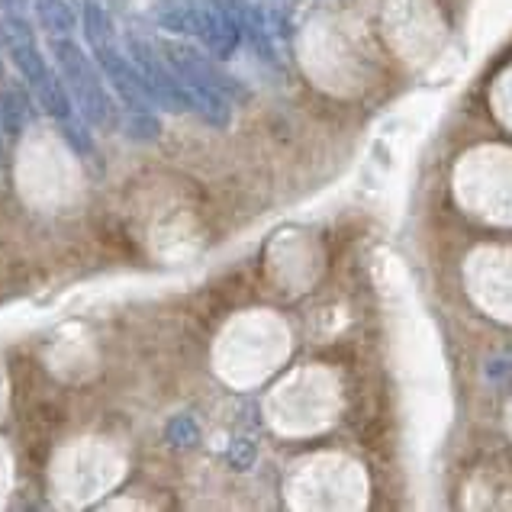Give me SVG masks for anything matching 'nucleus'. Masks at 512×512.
<instances>
[{"label":"nucleus","instance_id":"obj_2","mask_svg":"<svg viewBox=\"0 0 512 512\" xmlns=\"http://www.w3.org/2000/svg\"><path fill=\"white\" fill-rule=\"evenodd\" d=\"M81 26L94 62L100 65L110 91L120 97V104L126 110V133L133 139H155L158 136L155 100L149 94V87H145V78L139 75L133 55H129V49L123 52L120 39H116V26L107 7L100 0H81Z\"/></svg>","mask_w":512,"mask_h":512},{"label":"nucleus","instance_id":"obj_8","mask_svg":"<svg viewBox=\"0 0 512 512\" xmlns=\"http://www.w3.org/2000/svg\"><path fill=\"white\" fill-rule=\"evenodd\" d=\"M165 438L174 448H194L200 442V429L190 416H174L165 429Z\"/></svg>","mask_w":512,"mask_h":512},{"label":"nucleus","instance_id":"obj_4","mask_svg":"<svg viewBox=\"0 0 512 512\" xmlns=\"http://www.w3.org/2000/svg\"><path fill=\"white\" fill-rule=\"evenodd\" d=\"M152 17L174 36L197 39L203 52L216 55L219 62L236 55V49L245 42L239 20L219 0H158Z\"/></svg>","mask_w":512,"mask_h":512},{"label":"nucleus","instance_id":"obj_9","mask_svg":"<svg viewBox=\"0 0 512 512\" xmlns=\"http://www.w3.org/2000/svg\"><path fill=\"white\" fill-rule=\"evenodd\" d=\"M229 458H232V464L239 467V471H245V467L252 464L255 451H252V445H248V442H236V445L229 448Z\"/></svg>","mask_w":512,"mask_h":512},{"label":"nucleus","instance_id":"obj_3","mask_svg":"<svg viewBox=\"0 0 512 512\" xmlns=\"http://www.w3.org/2000/svg\"><path fill=\"white\" fill-rule=\"evenodd\" d=\"M46 36L58 75H62L71 100H75L78 113L84 116V123L94 129H113L116 120H120V110H116V100L107 87L104 71L94 62V55H87L75 42V29H62V33H46Z\"/></svg>","mask_w":512,"mask_h":512},{"label":"nucleus","instance_id":"obj_7","mask_svg":"<svg viewBox=\"0 0 512 512\" xmlns=\"http://www.w3.org/2000/svg\"><path fill=\"white\" fill-rule=\"evenodd\" d=\"M39 26L46 33H62V29H75V10L68 0H33Z\"/></svg>","mask_w":512,"mask_h":512},{"label":"nucleus","instance_id":"obj_6","mask_svg":"<svg viewBox=\"0 0 512 512\" xmlns=\"http://www.w3.org/2000/svg\"><path fill=\"white\" fill-rule=\"evenodd\" d=\"M23 84L7 78L0 87V126H4L7 136H20L33 120V91Z\"/></svg>","mask_w":512,"mask_h":512},{"label":"nucleus","instance_id":"obj_5","mask_svg":"<svg viewBox=\"0 0 512 512\" xmlns=\"http://www.w3.org/2000/svg\"><path fill=\"white\" fill-rule=\"evenodd\" d=\"M126 49L133 55V62L139 68V75L145 78V87L155 100V107L171 110V113H190L187 107V94H184V81L174 71V65L165 58L162 46L155 39L142 36V33H129L126 36Z\"/></svg>","mask_w":512,"mask_h":512},{"label":"nucleus","instance_id":"obj_10","mask_svg":"<svg viewBox=\"0 0 512 512\" xmlns=\"http://www.w3.org/2000/svg\"><path fill=\"white\" fill-rule=\"evenodd\" d=\"M0 129H4V126H0Z\"/></svg>","mask_w":512,"mask_h":512},{"label":"nucleus","instance_id":"obj_1","mask_svg":"<svg viewBox=\"0 0 512 512\" xmlns=\"http://www.w3.org/2000/svg\"><path fill=\"white\" fill-rule=\"evenodd\" d=\"M29 7H33L29 0H0V33H4V49L23 75L26 87L39 100V107L62 126L71 149L78 155H91L94 142L81 123L84 116L78 113L75 100H71L62 75L52 71L46 55H42L39 42H36V29H33V10Z\"/></svg>","mask_w":512,"mask_h":512}]
</instances>
